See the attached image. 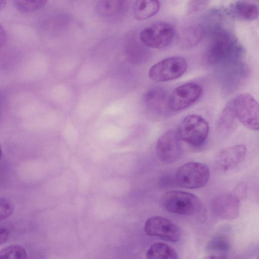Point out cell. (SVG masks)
Wrapping results in <instances>:
<instances>
[{"instance_id":"4","label":"cell","mask_w":259,"mask_h":259,"mask_svg":"<svg viewBox=\"0 0 259 259\" xmlns=\"http://www.w3.org/2000/svg\"><path fill=\"white\" fill-rule=\"evenodd\" d=\"M209 178L208 167L199 162L184 163L179 167L176 176V182L180 187L190 189L204 187Z\"/></svg>"},{"instance_id":"12","label":"cell","mask_w":259,"mask_h":259,"mask_svg":"<svg viewBox=\"0 0 259 259\" xmlns=\"http://www.w3.org/2000/svg\"><path fill=\"white\" fill-rule=\"evenodd\" d=\"M246 147L243 144H237L222 149L217 155L214 165L222 172H227L236 167L244 159Z\"/></svg>"},{"instance_id":"6","label":"cell","mask_w":259,"mask_h":259,"mask_svg":"<svg viewBox=\"0 0 259 259\" xmlns=\"http://www.w3.org/2000/svg\"><path fill=\"white\" fill-rule=\"evenodd\" d=\"M237 119L246 127L258 131L259 127L258 104L248 93L241 94L232 101Z\"/></svg>"},{"instance_id":"20","label":"cell","mask_w":259,"mask_h":259,"mask_svg":"<svg viewBox=\"0 0 259 259\" xmlns=\"http://www.w3.org/2000/svg\"><path fill=\"white\" fill-rule=\"evenodd\" d=\"M230 243L227 237L222 234L214 236L208 242L206 250L209 254H226Z\"/></svg>"},{"instance_id":"14","label":"cell","mask_w":259,"mask_h":259,"mask_svg":"<svg viewBox=\"0 0 259 259\" xmlns=\"http://www.w3.org/2000/svg\"><path fill=\"white\" fill-rule=\"evenodd\" d=\"M168 98L167 93L163 89L154 87L146 92L144 96V101L150 110L162 114L169 109Z\"/></svg>"},{"instance_id":"27","label":"cell","mask_w":259,"mask_h":259,"mask_svg":"<svg viewBox=\"0 0 259 259\" xmlns=\"http://www.w3.org/2000/svg\"><path fill=\"white\" fill-rule=\"evenodd\" d=\"M226 254H209L202 259H226Z\"/></svg>"},{"instance_id":"28","label":"cell","mask_w":259,"mask_h":259,"mask_svg":"<svg viewBox=\"0 0 259 259\" xmlns=\"http://www.w3.org/2000/svg\"><path fill=\"white\" fill-rule=\"evenodd\" d=\"M6 3L7 2L6 1L0 0V11L5 8Z\"/></svg>"},{"instance_id":"11","label":"cell","mask_w":259,"mask_h":259,"mask_svg":"<svg viewBox=\"0 0 259 259\" xmlns=\"http://www.w3.org/2000/svg\"><path fill=\"white\" fill-rule=\"evenodd\" d=\"M242 198L232 190L215 197L212 201L214 213L223 219H233L238 217Z\"/></svg>"},{"instance_id":"19","label":"cell","mask_w":259,"mask_h":259,"mask_svg":"<svg viewBox=\"0 0 259 259\" xmlns=\"http://www.w3.org/2000/svg\"><path fill=\"white\" fill-rule=\"evenodd\" d=\"M126 6L124 1H101L96 5V11L100 16H108L122 12Z\"/></svg>"},{"instance_id":"25","label":"cell","mask_w":259,"mask_h":259,"mask_svg":"<svg viewBox=\"0 0 259 259\" xmlns=\"http://www.w3.org/2000/svg\"><path fill=\"white\" fill-rule=\"evenodd\" d=\"M9 237V232L7 228L0 226V245L6 242Z\"/></svg>"},{"instance_id":"1","label":"cell","mask_w":259,"mask_h":259,"mask_svg":"<svg viewBox=\"0 0 259 259\" xmlns=\"http://www.w3.org/2000/svg\"><path fill=\"white\" fill-rule=\"evenodd\" d=\"M237 42L228 31L217 29L212 34L205 53L206 62L210 65L226 63L235 58L239 47Z\"/></svg>"},{"instance_id":"17","label":"cell","mask_w":259,"mask_h":259,"mask_svg":"<svg viewBox=\"0 0 259 259\" xmlns=\"http://www.w3.org/2000/svg\"><path fill=\"white\" fill-rule=\"evenodd\" d=\"M236 119L231 101L220 115L217 123L219 132L225 134L230 133L235 127Z\"/></svg>"},{"instance_id":"21","label":"cell","mask_w":259,"mask_h":259,"mask_svg":"<svg viewBox=\"0 0 259 259\" xmlns=\"http://www.w3.org/2000/svg\"><path fill=\"white\" fill-rule=\"evenodd\" d=\"M25 249L19 245H11L0 250V259H27Z\"/></svg>"},{"instance_id":"23","label":"cell","mask_w":259,"mask_h":259,"mask_svg":"<svg viewBox=\"0 0 259 259\" xmlns=\"http://www.w3.org/2000/svg\"><path fill=\"white\" fill-rule=\"evenodd\" d=\"M14 210L13 203L9 199L0 197V221L11 216Z\"/></svg>"},{"instance_id":"29","label":"cell","mask_w":259,"mask_h":259,"mask_svg":"<svg viewBox=\"0 0 259 259\" xmlns=\"http://www.w3.org/2000/svg\"><path fill=\"white\" fill-rule=\"evenodd\" d=\"M2 148H1V147L0 145V160L2 158Z\"/></svg>"},{"instance_id":"13","label":"cell","mask_w":259,"mask_h":259,"mask_svg":"<svg viewBox=\"0 0 259 259\" xmlns=\"http://www.w3.org/2000/svg\"><path fill=\"white\" fill-rule=\"evenodd\" d=\"M228 12L232 17L244 21H251L258 16V5L253 2L235 1L230 4Z\"/></svg>"},{"instance_id":"2","label":"cell","mask_w":259,"mask_h":259,"mask_svg":"<svg viewBox=\"0 0 259 259\" xmlns=\"http://www.w3.org/2000/svg\"><path fill=\"white\" fill-rule=\"evenodd\" d=\"M160 201L166 210L181 215H193L202 208V203L197 196L181 190H172L164 192Z\"/></svg>"},{"instance_id":"10","label":"cell","mask_w":259,"mask_h":259,"mask_svg":"<svg viewBox=\"0 0 259 259\" xmlns=\"http://www.w3.org/2000/svg\"><path fill=\"white\" fill-rule=\"evenodd\" d=\"M144 231L149 236L176 242L181 237V232L173 222L161 216L149 218L144 225Z\"/></svg>"},{"instance_id":"3","label":"cell","mask_w":259,"mask_h":259,"mask_svg":"<svg viewBox=\"0 0 259 259\" xmlns=\"http://www.w3.org/2000/svg\"><path fill=\"white\" fill-rule=\"evenodd\" d=\"M177 132L181 140L194 147H200L207 139L209 125L200 115L190 114L183 118Z\"/></svg>"},{"instance_id":"7","label":"cell","mask_w":259,"mask_h":259,"mask_svg":"<svg viewBox=\"0 0 259 259\" xmlns=\"http://www.w3.org/2000/svg\"><path fill=\"white\" fill-rule=\"evenodd\" d=\"M174 35L175 30L170 24L158 22L143 29L140 33V38L148 47L161 49L171 44Z\"/></svg>"},{"instance_id":"5","label":"cell","mask_w":259,"mask_h":259,"mask_svg":"<svg viewBox=\"0 0 259 259\" xmlns=\"http://www.w3.org/2000/svg\"><path fill=\"white\" fill-rule=\"evenodd\" d=\"M187 68V62L184 58L169 57L153 65L148 71V76L157 82L168 81L181 77Z\"/></svg>"},{"instance_id":"8","label":"cell","mask_w":259,"mask_h":259,"mask_svg":"<svg viewBox=\"0 0 259 259\" xmlns=\"http://www.w3.org/2000/svg\"><path fill=\"white\" fill-rule=\"evenodd\" d=\"M180 141L176 130L171 129L163 133L156 145V154L159 160L170 164L179 159L183 153Z\"/></svg>"},{"instance_id":"26","label":"cell","mask_w":259,"mask_h":259,"mask_svg":"<svg viewBox=\"0 0 259 259\" xmlns=\"http://www.w3.org/2000/svg\"><path fill=\"white\" fill-rule=\"evenodd\" d=\"M7 39V35L4 28L0 25V48L6 43Z\"/></svg>"},{"instance_id":"15","label":"cell","mask_w":259,"mask_h":259,"mask_svg":"<svg viewBox=\"0 0 259 259\" xmlns=\"http://www.w3.org/2000/svg\"><path fill=\"white\" fill-rule=\"evenodd\" d=\"M160 3L156 0H138L134 5L135 18L139 21L146 20L156 15L160 9Z\"/></svg>"},{"instance_id":"18","label":"cell","mask_w":259,"mask_h":259,"mask_svg":"<svg viewBox=\"0 0 259 259\" xmlns=\"http://www.w3.org/2000/svg\"><path fill=\"white\" fill-rule=\"evenodd\" d=\"M147 259H179L175 250L170 246L160 242L152 244L146 252Z\"/></svg>"},{"instance_id":"9","label":"cell","mask_w":259,"mask_h":259,"mask_svg":"<svg viewBox=\"0 0 259 259\" xmlns=\"http://www.w3.org/2000/svg\"><path fill=\"white\" fill-rule=\"evenodd\" d=\"M202 87L188 82L175 88L168 98L169 110L172 112L183 110L197 101L202 95Z\"/></svg>"},{"instance_id":"22","label":"cell","mask_w":259,"mask_h":259,"mask_svg":"<svg viewBox=\"0 0 259 259\" xmlns=\"http://www.w3.org/2000/svg\"><path fill=\"white\" fill-rule=\"evenodd\" d=\"M47 3L45 0L16 1L15 6L20 12H28L39 10L44 8Z\"/></svg>"},{"instance_id":"16","label":"cell","mask_w":259,"mask_h":259,"mask_svg":"<svg viewBox=\"0 0 259 259\" xmlns=\"http://www.w3.org/2000/svg\"><path fill=\"white\" fill-rule=\"evenodd\" d=\"M203 34L204 29L201 25L191 24L182 31L180 37V45L184 49L191 48L199 44Z\"/></svg>"},{"instance_id":"24","label":"cell","mask_w":259,"mask_h":259,"mask_svg":"<svg viewBox=\"0 0 259 259\" xmlns=\"http://www.w3.org/2000/svg\"><path fill=\"white\" fill-rule=\"evenodd\" d=\"M206 1H191L188 4V12L189 14L195 13L199 12L206 7Z\"/></svg>"}]
</instances>
